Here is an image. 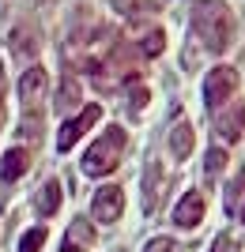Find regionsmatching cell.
<instances>
[{"instance_id":"4fadbf2b","label":"cell","mask_w":245,"mask_h":252,"mask_svg":"<svg viewBox=\"0 0 245 252\" xmlns=\"http://www.w3.org/2000/svg\"><path fill=\"white\" fill-rule=\"evenodd\" d=\"M68 245H79V249H91V245H95V230H91L87 219H75L72 226H68Z\"/></svg>"},{"instance_id":"277c9868","label":"cell","mask_w":245,"mask_h":252,"mask_svg":"<svg viewBox=\"0 0 245 252\" xmlns=\"http://www.w3.org/2000/svg\"><path fill=\"white\" fill-rule=\"evenodd\" d=\"M98 117H102V109H98V105H83L75 117H68V121L61 125V132H57V151H72L75 139L87 136V128L98 125Z\"/></svg>"},{"instance_id":"5bb4252c","label":"cell","mask_w":245,"mask_h":252,"mask_svg":"<svg viewBox=\"0 0 245 252\" xmlns=\"http://www.w3.org/2000/svg\"><path fill=\"white\" fill-rule=\"evenodd\" d=\"M57 105H61V109H75V105H79V79H72V75H68V79L61 83Z\"/></svg>"},{"instance_id":"5b68a950","label":"cell","mask_w":245,"mask_h":252,"mask_svg":"<svg viewBox=\"0 0 245 252\" xmlns=\"http://www.w3.org/2000/svg\"><path fill=\"white\" fill-rule=\"evenodd\" d=\"M238 91V72L234 68H211L208 72V79H204V102L211 105V109H219V105H226V98Z\"/></svg>"},{"instance_id":"8fae6325","label":"cell","mask_w":245,"mask_h":252,"mask_svg":"<svg viewBox=\"0 0 245 252\" xmlns=\"http://www.w3.org/2000/svg\"><path fill=\"white\" fill-rule=\"evenodd\" d=\"M34 207H38V215H57V207H61V181H45L42 189H38V196H34Z\"/></svg>"},{"instance_id":"7402d4cb","label":"cell","mask_w":245,"mask_h":252,"mask_svg":"<svg viewBox=\"0 0 245 252\" xmlns=\"http://www.w3.org/2000/svg\"><path fill=\"white\" fill-rule=\"evenodd\" d=\"M0 125H4V98H0Z\"/></svg>"},{"instance_id":"7a4b0ae2","label":"cell","mask_w":245,"mask_h":252,"mask_svg":"<svg viewBox=\"0 0 245 252\" xmlns=\"http://www.w3.org/2000/svg\"><path fill=\"white\" fill-rule=\"evenodd\" d=\"M121 155H125V128L109 125L106 132L87 147L83 173H87V177H106V173H113V169L121 166Z\"/></svg>"},{"instance_id":"9a60e30c","label":"cell","mask_w":245,"mask_h":252,"mask_svg":"<svg viewBox=\"0 0 245 252\" xmlns=\"http://www.w3.org/2000/svg\"><path fill=\"white\" fill-rule=\"evenodd\" d=\"M42 245H45V230H42V226H34V230H27V233H23L19 252H38Z\"/></svg>"},{"instance_id":"6da1fadb","label":"cell","mask_w":245,"mask_h":252,"mask_svg":"<svg viewBox=\"0 0 245 252\" xmlns=\"http://www.w3.org/2000/svg\"><path fill=\"white\" fill-rule=\"evenodd\" d=\"M192 34L204 45V53H226L234 42V15L223 0H200L192 8Z\"/></svg>"},{"instance_id":"44dd1931","label":"cell","mask_w":245,"mask_h":252,"mask_svg":"<svg viewBox=\"0 0 245 252\" xmlns=\"http://www.w3.org/2000/svg\"><path fill=\"white\" fill-rule=\"evenodd\" d=\"M61 252H83V249H75V245H68V249H61Z\"/></svg>"},{"instance_id":"ffe728a7","label":"cell","mask_w":245,"mask_h":252,"mask_svg":"<svg viewBox=\"0 0 245 252\" xmlns=\"http://www.w3.org/2000/svg\"><path fill=\"white\" fill-rule=\"evenodd\" d=\"M128 105H132V113H140V109L147 105V91H143V87H140V91H132V94H128Z\"/></svg>"},{"instance_id":"3957f363","label":"cell","mask_w":245,"mask_h":252,"mask_svg":"<svg viewBox=\"0 0 245 252\" xmlns=\"http://www.w3.org/2000/svg\"><path fill=\"white\" fill-rule=\"evenodd\" d=\"M45 83H49V75H45V68H27L19 79V105H23V113L27 117H38L42 113V105H45Z\"/></svg>"},{"instance_id":"52a82bcc","label":"cell","mask_w":245,"mask_h":252,"mask_svg":"<svg viewBox=\"0 0 245 252\" xmlns=\"http://www.w3.org/2000/svg\"><path fill=\"white\" fill-rule=\"evenodd\" d=\"M121 211H125V192L117 185H106V189L95 192V200H91V215L98 222H117Z\"/></svg>"},{"instance_id":"7c38bea8","label":"cell","mask_w":245,"mask_h":252,"mask_svg":"<svg viewBox=\"0 0 245 252\" xmlns=\"http://www.w3.org/2000/svg\"><path fill=\"white\" fill-rule=\"evenodd\" d=\"M170 151L177 158H189L192 155V128L185 125V121H177L174 125V132H170Z\"/></svg>"},{"instance_id":"ba28073f","label":"cell","mask_w":245,"mask_h":252,"mask_svg":"<svg viewBox=\"0 0 245 252\" xmlns=\"http://www.w3.org/2000/svg\"><path fill=\"white\" fill-rule=\"evenodd\" d=\"M204 211H208V200H204V192L192 189V192H185L181 203L174 207V222H177V226H185V230H189V226H200Z\"/></svg>"},{"instance_id":"e0dca14e","label":"cell","mask_w":245,"mask_h":252,"mask_svg":"<svg viewBox=\"0 0 245 252\" xmlns=\"http://www.w3.org/2000/svg\"><path fill=\"white\" fill-rule=\"evenodd\" d=\"M204 166H208V173H219V169L226 166V151H223V147H211V151H208V162H204Z\"/></svg>"},{"instance_id":"2e32d148","label":"cell","mask_w":245,"mask_h":252,"mask_svg":"<svg viewBox=\"0 0 245 252\" xmlns=\"http://www.w3.org/2000/svg\"><path fill=\"white\" fill-rule=\"evenodd\" d=\"M143 252H181V241H174V237H155V241H147Z\"/></svg>"},{"instance_id":"d6986e66","label":"cell","mask_w":245,"mask_h":252,"mask_svg":"<svg viewBox=\"0 0 245 252\" xmlns=\"http://www.w3.org/2000/svg\"><path fill=\"white\" fill-rule=\"evenodd\" d=\"M211 252H238V241L234 237H226V233H219L211 241Z\"/></svg>"},{"instance_id":"603a6c76","label":"cell","mask_w":245,"mask_h":252,"mask_svg":"<svg viewBox=\"0 0 245 252\" xmlns=\"http://www.w3.org/2000/svg\"><path fill=\"white\" fill-rule=\"evenodd\" d=\"M242 222H245V207H242Z\"/></svg>"},{"instance_id":"ac0fdd59","label":"cell","mask_w":245,"mask_h":252,"mask_svg":"<svg viewBox=\"0 0 245 252\" xmlns=\"http://www.w3.org/2000/svg\"><path fill=\"white\" fill-rule=\"evenodd\" d=\"M162 45H166V38H162L159 31H151L147 38H143V53H147V57H159V53H162Z\"/></svg>"},{"instance_id":"30bf717a","label":"cell","mask_w":245,"mask_h":252,"mask_svg":"<svg viewBox=\"0 0 245 252\" xmlns=\"http://www.w3.org/2000/svg\"><path fill=\"white\" fill-rule=\"evenodd\" d=\"M27 166H31V155L23 147H11L4 155V162H0V181H19L27 173Z\"/></svg>"},{"instance_id":"8992f818","label":"cell","mask_w":245,"mask_h":252,"mask_svg":"<svg viewBox=\"0 0 245 252\" xmlns=\"http://www.w3.org/2000/svg\"><path fill=\"white\" fill-rule=\"evenodd\" d=\"M215 132H219V139H226V143H238L242 132H245V105L242 102L219 105V109H215Z\"/></svg>"},{"instance_id":"9c48e42d","label":"cell","mask_w":245,"mask_h":252,"mask_svg":"<svg viewBox=\"0 0 245 252\" xmlns=\"http://www.w3.org/2000/svg\"><path fill=\"white\" fill-rule=\"evenodd\" d=\"M166 189H170V177H166V173H162V166L151 158V162H147V173H143V207L155 211Z\"/></svg>"}]
</instances>
